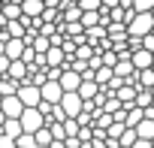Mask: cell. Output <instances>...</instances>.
<instances>
[{"mask_svg": "<svg viewBox=\"0 0 154 148\" xmlns=\"http://www.w3.org/2000/svg\"><path fill=\"white\" fill-rule=\"evenodd\" d=\"M151 30H154V15H151V12H136V15L127 21V36L142 39V36L151 33Z\"/></svg>", "mask_w": 154, "mask_h": 148, "instance_id": "obj_1", "label": "cell"}, {"mask_svg": "<svg viewBox=\"0 0 154 148\" xmlns=\"http://www.w3.org/2000/svg\"><path fill=\"white\" fill-rule=\"evenodd\" d=\"M60 112H63V118H79L82 115V109H85V100L79 97V91H63V97H60Z\"/></svg>", "mask_w": 154, "mask_h": 148, "instance_id": "obj_2", "label": "cell"}, {"mask_svg": "<svg viewBox=\"0 0 154 148\" xmlns=\"http://www.w3.org/2000/svg\"><path fill=\"white\" fill-rule=\"evenodd\" d=\"M18 121H21V130L24 133H36L39 127H45V115L36 106H24V112L18 115Z\"/></svg>", "mask_w": 154, "mask_h": 148, "instance_id": "obj_3", "label": "cell"}, {"mask_svg": "<svg viewBox=\"0 0 154 148\" xmlns=\"http://www.w3.org/2000/svg\"><path fill=\"white\" fill-rule=\"evenodd\" d=\"M15 94H18V100H21L24 106H39V103H42V94H39V85H33V82H21Z\"/></svg>", "mask_w": 154, "mask_h": 148, "instance_id": "obj_4", "label": "cell"}, {"mask_svg": "<svg viewBox=\"0 0 154 148\" xmlns=\"http://www.w3.org/2000/svg\"><path fill=\"white\" fill-rule=\"evenodd\" d=\"M39 94H42V103H48V106H57L60 103V97H63V88H60V82H42L39 85Z\"/></svg>", "mask_w": 154, "mask_h": 148, "instance_id": "obj_5", "label": "cell"}, {"mask_svg": "<svg viewBox=\"0 0 154 148\" xmlns=\"http://www.w3.org/2000/svg\"><path fill=\"white\" fill-rule=\"evenodd\" d=\"M0 112H3V118H18L24 112V103L18 100V94H9V97L0 100Z\"/></svg>", "mask_w": 154, "mask_h": 148, "instance_id": "obj_6", "label": "cell"}, {"mask_svg": "<svg viewBox=\"0 0 154 148\" xmlns=\"http://www.w3.org/2000/svg\"><path fill=\"white\" fill-rule=\"evenodd\" d=\"M57 82H60V88H63V91H79V85H82V72H75L72 66H66V63H63L60 79H57Z\"/></svg>", "mask_w": 154, "mask_h": 148, "instance_id": "obj_7", "label": "cell"}, {"mask_svg": "<svg viewBox=\"0 0 154 148\" xmlns=\"http://www.w3.org/2000/svg\"><path fill=\"white\" fill-rule=\"evenodd\" d=\"M130 63H133V69H148V66H154V51L139 45V48L130 51Z\"/></svg>", "mask_w": 154, "mask_h": 148, "instance_id": "obj_8", "label": "cell"}, {"mask_svg": "<svg viewBox=\"0 0 154 148\" xmlns=\"http://www.w3.org/2000/svg\"><path fill=\"white\" fill-rule=\"evenodd\" d=\"M6 76H9V79H15L18 85H21V82H27V79H30V63H24V60H12V63H9V69H6Z\"/></svg>", "mask_w": 154, "mask_h": 148, "instance_id": "obj_9", "label": "cell"}, {"mask_svg": "<svg viewBox=\"0 0 154 148\" xmlns=\"http://www.w3.org/2000/svg\"><path fill=\"white\" fill-rule=\"evenodd\" d=\"M24 45H27L24 39H18V36H9V39L3 42V54H6L9 60H18V57L24 54Z\"/></svg>", "mask_w": 154, "mask_h": 148, "instance_id": "obj_10", "label": "cell"}, {"mask_svg": "<svg viewBox=\"0 0 154 148\" xmlns=\"http://www.w3.org/2000/svg\"><path fill=\"white\" fill-rule=\"evenodd\" d=\"M100 91H103V88H100V85H97L94 79H82V85H79V97H82L85 103L97 100V97H100Z\"/></svg>", "mask_w": 154, "mask_h": 148, "instance_id": "obj_11", "label": "cell"}, {"mask_svg": "<svg viewBox=\"0 0 154 148\" xmlns=\"http://www.w3.org/2000/svg\"><path fill=\"white\" fill-rule=\"evenodd\" d=\"M42 12H45V3H42V0H21V15H27V18H42Z\"/></svg>", "mask_w": 154, "mask_h": 148, "instance_id": "obj_12", "label": "cell"}, {"mask_svg": "<svg viewBox=\"0 0 154 148\" xmlns=\"http://www.w3.org/2000/svg\"><path fill=\"white\" fill-rule=\"evenodd\" d=\"M112 69H115V76H118V79H130L133 72H136L133 63H130V57H118V63H115Z\"/></svg>", "mask_w": 154, "mask_h": 148, "instance_id": "obj_13", "label": "cell"}, {"mask_svg": "<svg viewBox=\"0 0 154 148\" xmlns=\"http://www.w3.org/2000/svg\"><path fill=\"white\" fill-rule=\"evenodd\" d=\"M133 130H136V136H139V139H154V121H151V118H142Z\"/></svg>", "mask_w": 154, "mask_h": 148, "instance_id": "obj_14", "label": "cell"}, {"mask_svg": "<svg viewBox=\"0 0 154 148\" xmlns=\"http://www.w3.org/2000/svg\"><path fill=\"white\" fill-rule=\"evenodd\" d=\"M112 76H115V69H112V66H106V63L94 69V82H97L100 88H103V85H109V82H112Z\"/></svg>", "mask_w": 154, "mask_h": 148, "instance_id": "obj_15", "label": "cell"}, {"mask_svg": "<svg viewBox=\"0 0 154 148\" xmlns=\"http://www.w3.org/2000/svg\"><path fill=\"white\" fill-rule=\"evenodd\" d=\"M3 133H6L9 139H18V136L24 133V130H21V121H18V118H6V121H3Z\"/></svg>", "mask_w": 154, "mask_h": 148, "instance_id": "obj_16", "label": "cell"}, {"mask_svg": "<svg viewBox=\"0 0 154 148\" xmlns=\"http://www.w3.org/2000/svg\"><path fill=\"white\" fill-rule=\"evenodd\" d=\"M136 79H139V88H154V66H148V69H136Z\"/></svg>", "mask_w": 154, "mask_h": 148, "instance_id": "obj_17", "label": "cell"}, {"mask_svg": "<svg viewBox=\"0 0 154 148\" xmlns=\"http://www.w3.org/2000/svg\"><path fill=\"white\" fill-rule=\"evenodd\" d=\"M142 118H145V112H142L139 106H130V109H127V115H124V124H127V127H136Z\"/></svg>", "mask_w": 154, "mask_h": 148, "instance_id": "obj_18", "label": "cell"}, {"mask_svg": "<svg viewBox=\"0 0 154 148\" xmlns=\"http://www.w3.org/2000/svg\"><path fill=\"white\" fill-rule=\"evenodd\" d=\"M15 91H18V82H15V79L0 76V97H9V94H15Z\"/></svg>", "mask_w": 154, "mask_h": 148, "instance_id": "obj_19", "label": "cell"}, {"mask_svg": "<svg viewBox=\"0 0 154 148\" xmlns=\"http://www.w3.org/2000/svg\"><path fill=\"white\" fill-rule=\"evenodd\" d=\"M3 18H6V21L21 18V3H12V0H6V3H3Z\"/></svg>", "mask_w": 154, "mask_h": 148, "instance_id": "obj_20", "label": "cell"}, {"mask_svg": "<svg viewBox=\"0 0 154 148\" xmlns=\"http://www.w3.org/2000/svg\"><path fill=\"white\" fill-rule=\"evenodd\" d=\"M136 139H139V136H136V130H133V127H124V133L118 136V148H130Z\"/></svg>", "mask_w": 154, "mask_h": 148, "instance_id": "obj_21", "label": "cell"}, {"mask_svg": "<svg viewBox=\"0 0 154 148\" xmlns=\"http://www.w3.org/2000/svg\"><path fill=\"white\" fill-rule=\"evenodd\" d=\"M33 142H39V145H51V142H54V136H51V130H48V127H39V130L33 133Z\"/></svg>", "mask_w": 154, "mask_h": 148, "instance_id": "obj_22", "label": "cell"}, {"mask_svg": "<svg viewBox=\"0 0 154 148\" xmlns=\"http://www.w3.org/2000/svg\"><path fill=\"white\" fill-rule=\"evenodd\" d=\"M133 12H151L154 9V0H130Z\"/></svg>", "mask_w": 154, "mask_h": 148, "instance_id": "obj_23", "label": "cell"}, {"mask_svg": "<svg viewBox=\"0 0 154 148\" xmlns=\"http://www.w3.org/2000/svg\"><path fill=\"white\" fill-rule=\"evenodd\" d=\"M79 9L82 12H100L103 3H100V0H79Z\"/></svg>", "mask_w": 154, "mask_h": 148, "instance_id": "obj_24", "label": "cell"}, {"mask_svg": "<svg viewBox=\"0 0 154 148\" xmlns=\"http://www.w3.org/2000/svg\"><path fill=\"white\" fill-rule=\"evenodd\" d=\"M139 45H142V48H148V51H154V33H145V36L139 39Z\"/></svg>", "mask_w": 154, "mask_h": 148, "instance_id": "obj_25", "label": "cell"}, {"mask_svg": "<svg viewBox=\"0 0 154 148\" xmlns=\"http://www.w3.org/2000/svg\"><path fill=\"white\" fill-rule=\"evenodd\" d=\"M9 63H12V60H9L6 54H0V76H6V69H9Z\"/></svg>", "mask_w": 154, "mask_h": 148, "instance_id": "obj_26", "label": "cell"}, {"mask_svg": "<svg viewBox=\"0 0 154 148\" xmlns=\"http://www.w3.org/2000/svg\"><path fill=\"white\" fill-rule=\"evenodd\" d=\"M130 148H151V139H136Z\"/></svg>", "mask_w": 154, "mask_h": 148, "instance_id": "obj_27", "label": "cell"}, {"mask_svg": "<svg viewBox=\"0 0 154 148\" xmlns=\"http://www.w3.org/2000/svg\"><path fill=\"white\" fill-rule=\"evenodd\" d=\"M69 3H79V0H69Z\"/></svg>", "mask_w": 154, "mask_h": 148, "instance_id": "obj_28", "label": "cell"}, {"mask_svg": "<svg viewBox=\"0 0 154 148\" xmlns=\"http://www.w3.org/2000/svg\"><path fill=\"white\" fill-rule=\"evenodd\" d=\"M151 148H154V139H151Z\"/></svg>", "mask_w": 154, "mask_h": 148, "instance_id": "obj_29", "label": "cell"}, {"mask_svg": "<svg viewBox=\"0 0 154 148\" xmlns=\"http://www.w3.org/2000/svg\"><path fill=\"white\" fill-rule=\"evenodd\" d=\"M151 15H154V9H151Z\"/></svg>", "mask_w": 154, "mask_h": 148, "instance_id": "obj_30", "label": "cell"}, {"mask_svg": "<svg viewBox=\"0 0 154 148\" xmlns=\"http://www.w3.org/2000/svg\"><path fill=\"white\" fill-rule=\"evenodd\" d=\"M0 100H3V97H0Z\"/></svg>", "mask_w": 154, "mask_h": 148, "instance_id": "obj_31", "label": "cell"}, {"mask_svg": "<svg viewBox=\"0 0 154 148\" xmlns=\"http://www.w3.org/2000/svg\"><path fill=\"white\" fill-rule=\"evenodd\" d=\"M151 33H154V30H151Z\"/></svg>", "mask_w": 154, "mask_h": 148, "instance_id": "obj_32", "label": "cell"}]
</instances>
